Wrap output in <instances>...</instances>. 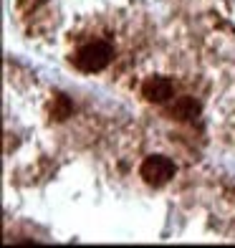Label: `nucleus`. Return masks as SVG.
I'll return each mask as SVG.
<instances>
[{"instance_id": "3", "label": "nucleus", "mask_w": 235, "mask_h": 248, "mask_svg": "<svg viewBox=\"0 0 235 248\" xmlns=\"http://www.w3.org/2000/svg\"><path fill=\"white\" fill-rule=\"evenodd\" d=\"M175 94V84L167 76H149L147 81L142 84V96L154 104H164L167 99H172Z\"/></svg>"}, {"instance_id": "1", "label": "nucleus", "mask_w": 235, "mask_h": 248, "mask_svg": "<svg viewBox=\"0 0 235 248\" xmlns=\"http://www.w3.org/2000/svg\"><path fill=\"white\" fill-rule=\"evenodd\" d=\"M111 59H114V48H111L106 41H91V43H86V46H81L76 51L73 63H76V69L84 71V74H99L111 63Z\"/></svg>"}, {"instance_id": "5", "label": "nucleus", "mask_w": 235, "mask_h": 248, "mask_svg": "<svg viewBox=\"0 0 235 248\" xmlns=\"http://www.w3.org/2000/svg\"><path fill=\"white\" fill-rule=\"evenodd\" d=\"M71 101H69V96L66 94H56L53 96V101H51V117L56 119V122H63L66 117H71Z\"/></svg>"}, {"instance_id": "4", "label": "nucleus", "mask_w": 235, "mask_h": 248, "mask_svg": "<svg viewBox=\"0 0 235 248\" xmlns=\"http://www.w3.org/2000/svg\"><path fill=\"white\" fill-rule=\"evenodd\" d=\"M200 114V104L192 96H177L170 104V117L180 119V122H190Z\"/></svg>"}, {"instance_id": "2", "label": "nucleus", "mask_w": 235, "mask_h": 248, "mask_svg": "<svg viewBox=\"0 0 235 248\" xmlns=\"http://www.w3.org/2000/svg\"><path fill=\"white\" fill-rule=\"evenodd\" d=\"M175 172H177L175 162L170 160V157H164V155H149L147 160L142 162V167H139L142 180L147 185H154V187L167 185L175 177Z\"/></svg>"}]
</instances>
